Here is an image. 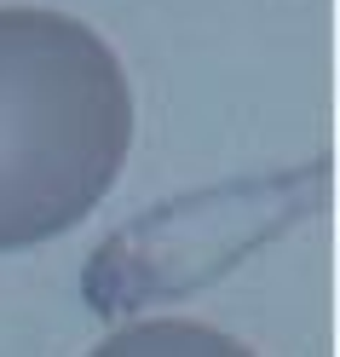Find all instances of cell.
I'll return each instance as SVG.
<instances>
[{
	"mask_svg": "<svg viewBox=\"0 0 340 357\" xmlns=\"http://www.w3.org/2000/svg\"><path fill=\"white\" fill-rule=\"evenodd\" d=\"M133 150V86L104 40L47 6L0 12V254L93 213Z\"/></svg>",
	"mask_w": 340,
	"mask_h": 357,
	"instance_id": "6da1fadb",
	"label": "cell"
},
{
	"mask_svg": "<svg viewBox=\"0 0 340 357\" xmlns=\"http://www.w3.org/2000/svg\"><path fill=\"white\" fill-rule=\"evenodd\" d=\"M87 357H254V351L191 317H145V323H127L110 340H98Z\"/></svg>",
	"mask_w": 340,
	"mask_h": 357,
	"instance_id": "7a4b0ae2",
	"label": "cell"
}]
</instances>
